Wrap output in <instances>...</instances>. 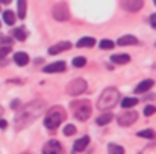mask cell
<instances>
[{"label":"cell","mask_w":156,"mask_h":154,"mask_svg":"<svg viewBox=\"0 0 156 154\" xmlns=\"http://www.w3.org/2000/svg\"><path fill=\"white\" fill-rule=\"evenodd\" d=\"M62 153V147L58 141H49L44 147H43V154H61Z\"/></svg>","instance_id":"cell-7"},{"label":"cell","mask_w":156,"mask_h":154,"mask_svg":"<svg viewBox=\"0 0 156 154\" xmlns=\"http://www.w3.org/2000/svg\"><path fill=\"white\" fill-rule=\"evenodd\" d=\"M65 68H67L65 62L59 60V62H53L50 65L44 67V73H62V71H65Z\"/></svg>","instance_id":"cell-10"},{"label":"cell","mask_w":156,"mask_h":154,"mask_svg":"<svg viewBox=\"0 0 156 154\" xmlns=\"http://www.w3.org/2000/svg\"><path fill=\"white\" fill-rule=\"evenodd\" d=\"M111 60L114 63H118V65H123V63H127L130 60V56L129 54H114L111 56Z\"/></svg>","instance_id":"cell-16"},{"label":"cell","mask_w":156,"mask_h":154,"mask_svg":"<svg viewBox=\"0 0 156 154\" xmlns=\"http://www.w3.org/2000/svg\"><path fill=\"white\" fill-rule=\"evenodd\" d=\"M14 60H15V63H17V65L24 67V65H27V63H29V56H27L26 53H23V51H18V53H15V54H14Z\"/></svg>","instance_id":"cell-13"},{"label":"cell","mask_w":156,"mask_h":154,"mask_svg":"<svg viewBox=\"0 0 156 154\" xmlns=\"http://www.w3.org/2000/svg\"><path fill=\"white\" fill-rule=\"evenodd\" d=\"M136 119H138V113L133 110H127L118 116V124L123 127H127V125H132Z\"/></svg>","instance_id":"cell-5"},{"label":"cell","mask_w":156,"mask_h":154,"mask_svg":"<svg viewBox=\"0 0 156 154\" xmlns=\"http://www.w3.org/2000/svg\"><path fill=\"white\" fill-rule=\"evenodd\" d=\"M0 3H5V5H9L11 0H0Z\"/></svg>","instance_id":"cell-32"},{"label":"cell","mask_w":156,"mask_h":154,"mask_svg":"<svg viewBox=\"0 0 156 154\" xmlns=\"http://www.w3.org/2000/svg\"><path fill=\"white\" fill-rule=\"evenodd\" d=\"M117 44L118 46H136V44H140V41L133 35H124L117 41Z\"/></svg>","instance_id":"cell-11"},{"label":"cell","mask_w":156,"mask_h":154,"mask_svg":"<svg viewBox=\"0 0 156 154\" xmlns=\"http://www.w3.org/2000/svg\"><path fill=\"white\" fill-rule=\"evenodd\" d=\"M114 41H111V39H103V41H100V49L102 50H111V49H114Z\"/></svg>","instance_id":"cell-23"},{"label":"cell","mask_w":156,"mask_h":154,"mask_svg":"<svg viewBox=\"0 0 156 154\" xmlns=\"http://www.w3.org/2000/svg\"><path fill=\"white\" fill-rule=\"evenodd\" d=\"M138 136H140V138L153 139V138H155V132H153V130H141V132H138Z\"/></svg>","instance_id":"cell-25"},{"label":"cell","mask_w":156,"mask_h":154,"mask_svg":"<svg viewBox=\"0 0 156 154\" xmlns=\"http://www.w3.org/2000/svg\"><path fill=\"white\" fill-rule=\"evenodd\" d=\"M155 113V106H147L146 109H144V115L146 116H150V115H153Z\"/></svg>","instance_id":"cell-28"},{"label":"cell","mask_w":156,"mask_h":154,"mask_svg":"<svg viewBox=\"0 0 156 154\" xmlns=\"http://www.w3.org/2000/svg\"><path fill=\"white\" fill-rule=\"evenodd\" d=\"M2 113H3V109H2V107H0V116H2Z\"/></svg>","instance_id":"cell-33"},{"label":"cell","mask_w":156,"mask_h":154,"mask_svg":"<svg viewBox=\"0 0 156 154\" xmlns=\"http://www.w3.org/2000/svg\"><path fill=\"white\" fill-rule=\"evenodd\" d=\"M3 20H5V23H6L8 26H12V24L15 23V15H14V12H12V11H5V12H3Z\"/></svg>","instance_id":"cell-17"},{"label":"cell","mask_w":156,"mask_h":154,"mask_svg":"<svg viewBox=\"0 0 156 154\" xmlns=\"http://www.w3.org/2000/svg\"><path fill=\"white\" fill-rule=\"evenodd\" d=\"M117 101H118V91L114 89V88H108V89H105L102 92V95H100V98L97 101V107L100 110L111 109V107H114L117 104Z\"/></svg>","instance_id":"cell-1"},{"label":"cell","mask_w":156,"mask_h":154,"mask_svg":"<svg viewBox=\"0 0 156 154\" xmlns=\"http://www.w3.org/2000/svg\"><path fill=\"white\" fill-rule=\"evenodd\" d=\"M65 118V113L61 107H53L49 110V113L46 115L44 118V125L49 128V130H55L61 125V122L64 121Z\"/></svg>","instance_id":"cell-2"},{"label":"cell","mask_w":156,"mask_h":154,"mask_svg":"<svg viewBox=\"0 0 156 154\" xmlns=\"http://www.w3.org/2000/svg\"><path fill=\"white\" fill-rule=\"evenodd\" d=\"M112 118H114V115H112V113H105V115H102V116H99V118H97V124H99V125L109 124V122L112 121Z\"/></svg>","instance_id":"cell-18"},{"label":"cell","mask_w":156,"mask_h":154,"mask_svg":"<svg viewBox=\"0 0 156 154\" xmlns=\"http://www.w3.org/2000/svg\"><path fill=\"white\" fill-rule=\"evenodd\" d=\"M11 53V49L8 47V46H5V47H0V57H5V56H8Z\"/></svg>","instance_id":"cell-27"},{"label":"cell","mask_w":156,"mask_h":154,"mask_svg":"<svg viewBox=\"0 0 156 154\" xmlns=\"http://www.w3.org/2000/svg\"><path fill=\"white\" fill-rule=\"evenodd\" d=\"M88 144H90V136H82L80 139H77V141L74 142V147H73L74 153L83 151V150L87 148V145H88Z\"/></svg>","instance_id":"cell-12"},{"label":"cell","mask_w":156,"mask_h":154,"mask_svg":"<svg viewBox=\"0 0 156 154\" xmlns=\"http://www.w3.org/2000/svg\"><path fill=\"white\" fill-rule=\"evenodd\" d=\"M144 0H121V8L129 12H136L143 8Z\"/></svg>","instance_id":"cell-6"},{"label":"cell","mask_w":156,"mask_h":154,"mask_svg":"<svg viewBox=\"0 0 156 154\" xmlns=\"http://www.w3.org/2000/svg\"><path fill=\"white\" fill-rule=\"evenodd\" d=\"M85 91H87V82H85L83 79H74V80L70 82L68 86H67V92H68L70 95H74V97L80 95V94L85 92Z\"/></svg>","instance_id":"cell-3"},{"label":"cell","mask_w":156,"mask_h":154,"mask_svg":"<svg viewBox=\"0 0 156 154\" xmlns=\"http://www.w3.org/2000/svg\"><path fill=\"white\" fill-rule=\"evenodd\" d=\"M0 43H3V44H6V46H9V44L12 43V39H11V38H6L5 35H0Z\"/></svg>","instance_id":"cell-29"},{"label":"cell","mask_w":156,"mask_h":154,"mask_svg":"<svg viewBox=\"0 0 156 154\" xmlns=\"http://www.w3.org/2000/svg\"><path fill=\"white\" fill-rule=\"evenodd\" d=\"M135 104H138V100H136V98H124V100L121 101L123 109H130V107H133Z\"/></svg>","instance_id":"cell-21"},{"label":"cell","mask_w":156,"mask_h":154,"mask_svg":"<svg viewBox=\"0 0 156 154\" xmlns=\"http://www.w3.org/2000/svg\"><path fill=\"white\" fill-rule=\"evenodd\" d=\"M76 133V127L73 125V124H67L65 127H64V135L65 136H73Z\"/></svg>","instance_id":"cell-26"},{"label":"cell","mask_w":156,"mask_h":154,"mask_svg":"<svg viewBox=\"0 0 156 154\" xmlns=\"http://www.w3.org/2000/svg\"><path fill=\"white\" fill-rule=\"evenodd\" d=\"M96 44V39L93 38V36H83V38H80L77 43H76V46L79 47V49H83V47H93Z\"/></svg>","instance_id":"cell-14"},{"label":"cell","mask_w":156,"mask_h":154,"mask_svg":"<svg viewBox=\"0 0 156 154\" xmlns=\"http://www.w3.org/2000/svg\"><path fill=\"white\" fill-rule=\"evenodd\" d=\"M74 115H76V118H77L79 121H85V119H88L90 115H91V107H90V104H88V103L80 104V107L76 110Z\"/></svg>","instance_id":"cell-8"},{"label":"cell","mask_w":156,"mask_h":154,"mask_svg":"<svg viewBox=\"0 0 156 154\" xmlns=\"http://www.w3.org/2000/svg\"><path fill=\"white\" fill-rule=\"evenodd\" d=\"M6 127H8V121L0 119V128H6Z\"/></svg>","instance_id":"cell-30"},{"label":"cell","mask_w":156,"mask_h":154,"mask_svg":"<svg viewBox=\"0 0 156 154\" xmlns=\"http://www.w3.org/2000/svg\"><path fill=\"white\" fill-rule=\"evenodd\" d=\"M68 49H71V43L70 41H61V43H58V44H55L52 46L50 49H49V54H58V53H62V51L68 50Z\"/></svg>","instance_id":"cell-9"},{"label":"cell","mask_w":156,"mask_h":154,"mask_svg":"<svg viewBox=\"0 0 156 154\" xmlns=\"http://www.w3.org/2000/svg\"><path fill=\"white\" fill-rule=\"evenodd\" d=\"M153 85H155V82H153V80H144V82H141V83L135 88V92H136V94H143V92L149 91Z\"/></svg>","instance_id":"cell-15"},{"label":"cell","mask_w":156,"mask_h":154,"mask_svg":"<svg viewBox=\"0 0 156 154\" xmlns=\"http://www.w3.org/2000/svg\"><path fill=\"white\" fill-rule=\"evenodd\" d=\"M12 35H14L18 41H24V39H26V32H24L23 29H15V30L12 32Z\"/></svg>","instance_id":"cell-24"},{"label":"cell","mask_w":156,"mask_h":154,"mask_svg":"<svg viewBox=\"0 0 156 154\" xmlns=\"http://www.w3.org/2000/svg\"><path fill=\"white\" fill-rule=\"evenodd\" d=\"M85 63H87V59L83 56H77V57L73 59V65L76 68H82V67H85Z\"/></svg>","instance_id":"cell-22"},{"label":"cell","mask_w":156,"mask_h":154,"mask_svg":"<svg viewBox=\"0 0 156 154\" xmlns=\"http://www.w3.org/2000/svg\"><path fill=\"white\" fill-rule=\"evenodd\" d=\"M108 150H109V154H124V148L115 144H109Z\"/></svg>","instance_id":"cell-20"},{"label":"cell","mask_w":156,"mask_h":154,"mask_svg":"<svg viewBox=\"0 0 156 154\" xmlns=\"http://www.w3.org/2000/svg\"><path fill=\"white\" fill-rule=\"evenodd\" d=\"M156 17H155V14H153V15H152V17H150V24H152V26H153V27H155L156 24Z\"/></svg>","instance_id":"cell-31"},{"label":"cell","mask_w":156,"mask_h":154,"mask_svg":"<svg viewBox=\"0 0 156 154\" xmlns=\"http://www.w3.org/2000/svg\"><path fill=\"white\" fill-rule=\"evenodd\" d=\"M17 8H18V17L23 20L26 17V0H18Z\"/></svg>","instance_id":"cell-19"},{"label":"cell","mask_w":156,"mask_h":154,"mask_svg":"<svg viewBox=\"0 0 156 154\" xmlns=\"http://www.w3.org/2000/svg\"><path fill=\"white\" fill-rule=\"evenodd\" d=\"M53 17L55 20L58 21H65L70 18V12H68V8L65 3H58L55 8H53Z\"/></svg>","instance_id":"cell-4"}]
</instances>
